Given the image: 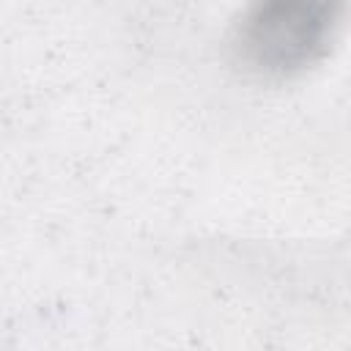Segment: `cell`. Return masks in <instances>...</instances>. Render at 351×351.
<instances>
[{"mask_svg":"<svg viewBox=\"0 0 351 351\" xmlns=\"http://www.w3.org/2000/svg\"><path fill=\"white\" fill-rule=\"evenodd\" d=\"M343 16L346 0H247L230 47L261 77H293L329 55Z\"/></svg>","mask_w":351,"mask_h":351,"instance_id":"6da1fadb","label":"cell"}]
</instances>
